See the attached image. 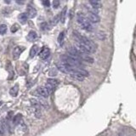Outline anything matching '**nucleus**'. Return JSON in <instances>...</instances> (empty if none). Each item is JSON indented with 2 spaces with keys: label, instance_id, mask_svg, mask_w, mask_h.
<instances>
[{
  "label": "nucleus",
  "instance_id": "1",
  "mask_svg": "<svg viewBox=\"0 0 136 136\" xmlns=\"http://www.w3.org/2000/svg\"><path fill=\"white\" fill-rule=\"evenodd\" d=\"M73 37L76 41V49H78L79 51L83 52L84 54L89 55V54H94L96 51L97 46L93 41L89 40L88 37L81 35L77 32L73 33Z\"/></svg>",
  "mask_w": 136,
  "mask_h": 136
},
{
  "label": "nucleus",
  "instance_id": "2",
  "mask_svg": "<svg viewBox=\"0 0 136 136\" xmlns=\"http://www.w3.org/2000/svg\"><path fill=\"white\" fill-rule=\"evenodd\" d=\"M67 55H69L70 56L75 58L77 60H79L81 61H86V62L92 63L94 62V59L91 56H89V55L84 54L83 52L79 51L78 49H77L75 47H70L67 49Z\"/></svg>",
  "mask_w": 136,
  "mask_h": 136
},
{
  "label": "nucleus",
  "instance_id": "3",
  "mask_svg": "<svg viewBox=\"0 0 136 136\" xmlns=\"http://www.w3.org/2000/svg\"><path fill=\"white\" fill-rule=\"evenodd\" d=\"M61 62L67 64V66L73 68H80L83 66V63H82L81 61L79 60H77L75 58L70 56L69 55H63L61 56Z\"/></svg>",
  "mask_w": 136,
  "mask_h": 136
},
{
  "label": "nucleus",
  "instance_id": "4",
  "mask_svg": "<svg viewBox=\"0 0 136 136\" xmlns=\"http://www.w3.org/2000/svg\"><path fill=\"white\" fill-rule=\"evenodd\" d=\"M77 22L81 25V27H83L85 31L92 32L94 30L92 23L89 21V19H88V18L86 17L83 13H77Z\"/></svg>",
  "mask_w": 136,
  "mask_h": 136
},
{
  "label": "nucleus",
  "instance_id": "5",
  "mask_svg": "<svg viewBox=\"0 0 136 136\" xmlns=\"http://www.w3.org/2000/svg\"><path fill=\"white\" fill-rule=\"evenodd\" d=\"M70 77H72L73 79L77 80V81H83L84 79L87 78L89 76V71H87L84 69L82 68H76V69L72 70L71 73L69 74Z\"/></svg>",
  "mask_w": 136,
  "mask_h": 136
},
{
  "label": "nucleus",
  "instance_id": "6",
  "mask_svg": "<svg viewBox=\"0 0 136 136\" xmlns=\"http://www.w3.org/2000/svg\"><path fill=\"white\" fill-rule=\"evenodd\" d=\"M88 19L91 23H97L100 21V16L96 12L93 10H88Z\"/></svg>",
  "mask_w": 136,
  "mask_h": 136
},
{
  "label": "nucleus",
  "instance_id": "7",
  "mask_svg": "<svg viewBox=\"0 0 136 136\" xmlns=\"http://www.w3.org/2000/svg\"><path fill=\"white\" fill-rule=\"evenodd\" d=\"M37 96H41L43 98H48L49 95V93L48 91V89L44 87H39L37 88Z\"/></svg>",
  "mask_w": 136,
  "mask_h": 136
},
{
  "label": "nucleus",
  "instance_id": "8",
  "mask_svg": "<svg viewBox=\"0 0 136 136\" xmlns=\"http://www.w3.org/2000/svg\"><path fill=\"white\" fill-rule=\"evenodd\" d=\"M25 50V48L21 47V46H17L13 50V58L14 60H17L19 59V57L21 56V54Z\"/></svg>",
  "mask_w": 136,
  "mask_h": 136
},
{
  "label": "nucleus",
  "instance_id": "9",
  "mask_svg": "<svg viewBox=\"0 0 136 136\" xmlns=\"http://www.w3.org/2000/svg\"><path fill=\"white\" fill-rule=\"evenodd\" d=\"M49 55H50V50H49V49L47 47H44L39 53V57L43 60H45L49 56Z\"/></svg>",
  "mask_w": 136,
  "mask_h": 136
},
{
  "label": "nucleus",
  "instance_id": "10",
  "mask_svg": "<svg viewBox=\"0 0 136 136\" xmlns=\"http://www.w3.org/2000/svg\"><path fill=\"white\" fill-rule=\"evenodd\" d=\"M27 15L29 18L33 19V18L36 17V15H37V10L32 6H28L27 9Z\"/></svg>",
  "mask_w": 136,
  "mask_h": 136
},
{
  "label": "nucleus",
  "instance_id": "11",
  "mask_svg": "<svg viewBox=\"0 0 136 136\" xmlns=\"http://www.w3.org/2000/svg\"><path fill=\"white\" fill-rule=\"evenodd\" d=\"M27 19H28V16H27V13H22L20 14L19 16H18V21H20V23H21L22 25L27 23Z\"/></svg>",
  "mask_w": 136,
  "mask_h": 136
},
{
  "label": "nucleus",
  "instance_id": "12",
  "mask_svg": "<svg viewBox=\"0 0 136 136\" xmlns=\"http://www.w3.org/2000/svg\"><path fill=\"white\" fill-rule=\"evenodd\" d=\"M18 92H19V85L15 84V86H13V87L10 89V90H9V94H10V95H12L13 97H15L18 95Z\"/></svg>",
  "mask_w": 136,
  "mask_h": 136
},
{
  "label": "nucleus",
  "instance_id": "13",
  "mask_svg": "<svg viewBox=\"0 0 136 136\" xmlns=\"http://www.w3.org/2000/svg\"><path fill=\"white\" fill-rule=\"evenodd\" d=\"M21 121H22V115L21 114H17L16 116H15V117L13 119V123L15 125L20 124L21 123Z\"/></svg>",
  "mask_w": 136,
  "mask_h": 136
},
{
  "label": "nucleus",
  "instance_id": "14",
  "mask_svg": "<svg viewBox=\"0 0 136 136\" xmlns=\"http://www.w3.org/2000/svg\"><path fill=\"white\" fill-rule=\"evenodd\" d=\"M37 51H38V46H37V45H33V47H32L31 50H30V57L33 58L36 55H37Z\"/></svg>",
  "mask_w": 136,
  "mask_h": 136
},
{
  "label": "nucleus",
  "instance_id": "15",
  "mask_svg": "<svg viewBox=\"0 0 136 136\" xmlns=\"http://www.w3.org/2000/svg\"><path fill=\"white\" fill-rule=\"evenodd\" d=\"M27 38H28L30 41H32V42L35 41V40L37 38V33H36V32H34V31L30 32L29 34H28V37H27Z\"/></svg>",
  "mask_w": 136,
  "mask_h": 136
},
{
  "label": "nucleus",
  "instance_id": "16",
  "mask_svg": "<svg viewBox=\"0 0 136 136\" xmlns=\"http://www.w3.org/2000/svg\"><path fill=\"white\" fill-rule=\"evenodd\" d=\"M89 4L92 6L93 9H99L101 8V3H100L99 1H95V0H93V1H89Z\"/></svg>",
  "mask_w": 136,
  "mask_h": 136
},
{
  "label": "nucleus",
  "instance_id": "17",
  "mask_svg": "<svg viewBox=\"0 0 136 136\" xmlns=\"http://www.w3.org/2000/svg\"><path fill=\"white\" fill-rule=\"evenodd\" d=\"M64 38H65V33H64V32H61V33H60L59 37H58V43H59L60 45L63 44Z\"/></svg>",
  "mask_w": 136,
  "mask_h": 136
},
{
  "label": "nucleus",
  "instance_id": "18",
  "mask_svg": "<svg viewBox=\"0 0 136 136\" xmlns=\"http://www.w3.org/2000/svg\"><path fill=\"white\" fill-rule=\"evenodd\" d=\"M30 101H31L32 105H33L34 107H36V109H39L40 108V104H39L38 101H37V100H35V99H31Z\"/></svg>",
  "mask_w": 136,
  "mask_h": 136
},
{
  "label": "nucleus",
  "instance_id": "19",
  "mask_svg": "<svg viewBox=\"0 0 136 136\" xmlns=\"http://www.w3.org/2000/svg\"><path fill=\"white\" fill-rule=\"evenodd\" d=\"M48 83H49L50 85L52 86H54L55 88H56L57 87V85H58V83H59V82L57 81V80H55V79H53V78H50V79H48Z\"/></svg>",
  "mask_w": 136,
  "mask_h": 136
},
{
  "label": "nucleus",
  "instance_id": "20",
  "mask_svg": "<svg viewBox=\"0 0 136 136\" xmlns=\"http://www.w3.org/2000/svg\"><path fill=\"white\" fill-rule=\"evenodd\" d=\"M7 32V26L4 24L0 25V34H4Z\"/></svg>",
  "mask_w": 136,
  "mask_h": 136
},
{
  "label": "nucleus",
  "instance_id": "21",
  "mask_svg": "<svg viewBox=\"0 0 136 136\" xmlns=\"http://www.w3.org/2000/svg\"><path fill=\"white\" fill-rule=\"evenodd\" d=\"M18 29H19V26H18L17 24H14L10 28V31H11V33H15V32H17Z\"/></svg>",
  "mask_w": 136,
  "mask_h": 136
},
{
  "label": "nucleus",
  "instance_id": "22",
  "mask_svg": "<svg viewBox=\"0 0 136 136\" xmlns=\"http://www.w3.org/2000/svg\"><path fill=\"white\" fill-rule=\"evenodd\" d=\"M66 12H67V8H64V9L62 10V12H61V22H64V21H65Z\"/></svg>",
  "mask_w": 136,
  "mask_h": 136
},
{
  "label": "nucleus",
  "instance_id": "23",
  "mask_svg": "<svg viewBox=\"0 0 136 136\" xmlns=\"http://www.w3.org/2000/svg\"><path fill=\"white\" fill-rule=\"evenodd\" d=\"M59 20H60V16H59V15H58V16H55V18H54L53 20H52V21H51L52 26L56 25L57 22H58V21H59Z\"/></svg>",
  "mask_w": 136,
  "mask_h": 136
},
{
  "label": "nucleus",
  "instance_id": "24",
  "mask_svg": "<svg viewBox=\"0 0 136 136\" xmlns=\"http://www.w3.org/2000/svg\"><path fill=\"white\" fill-rule=\"evenodd\" d=\"M48 27H49V26H48V24H47V23L43 22V24H41V28L43 29V30H45V29H47Z\"/></svg>",
  "mask_w": 136,
  "mask_h": 136
},
{
  "label": "nucleus",
  "instance_id": "25",
  "mask_svg": "<svg viewBox=\"0 0 136 136\" xmlns=\"http://www.w3.org/2000/svg\"><path fill=\"white\" fill-rule=\"evenodd\" d=\"M53 5H54V8H58L59 7V5H60V2L59 1H54L53 2Z\"/></svg>",
  "mask_w": 136,
  "mask_h": 136
},
{
  "label": "nucleus",
  "instance_id": "26",
  "mask_svg": "<svg viewBox=\"0 0 136 136\" xmlns=\"http://www.w3.org/2000/svg\"><path fill=\"white\" fill-rule=\"evenodd\" d=\"M43 4H44L46 7H49L50 3H49V1H43Z\"/></svg>",
  "mask_w": 136,
  "mask_h": 136
},
{
  "label": "nucleus",
  "instance_id": "27",
  "mask_svg": "<svg viewBox=\"0 0 136 136\" xmlns=\"http://www.w3.org/2000/svg\"><path fill=\"white\" fill-rule=\"evenodd\" d=\"M12 117H13V111H10V112H9V114H8V120H10L12 118Z\"/></svg>",
  "mask_w": 136,
  "mask_h": 136
},
{
  "label": "nucleus",
  "instance_id": "28",
  "mask_svg": "<svg viewBox=\"0 0 136 136\" xmlns=\"http://www.w3.org/2000/svg\"><path fill=\"white\" fill-rule=\"evenodd\" d=\"M0 136H3V135H1V134H0Z\"/></svg>",
  "mask_w": 136,
  "mask_h": 136
}]
</instances>
